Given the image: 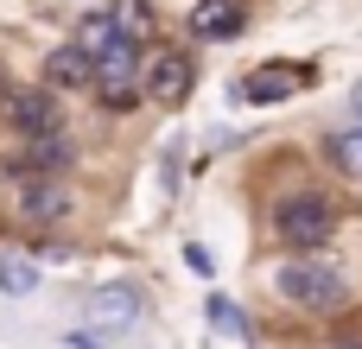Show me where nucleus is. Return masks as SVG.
<instances>
[{"mask_svg":"<svg viewBox=\"0 0 362 349\" xmlns=\"http://www.w3.org/2000/svg\"><path fill=\"white\" fill-rule=\"evenodd\" d=\"M274 286H280L293 305H305V312H337V305L350 299L344 273H337V267H325V261H286V267L274 273Z\"/></svg>","mask_w":362,"mask_h":349,"instance_id":"f257e3e1","label":"nucleus"},{"mask_svg":"<svg viewBox=\"0 0 362 349\" xmlns=\"http://www.w3.org/2000/svg\"><path fill=\"white\" fill-rule=\"evenodd\" d=\"M95 95L108 108H134L140 102V45L134 38H115L102 57H95Z\"/></svg>","mask_w":362,"mask_h":349,"instance_id":"f03ea898","label":"nucleus"},{"mask_svg":"<svg viewBox=\"0 0 362 349\" xmlns=\"http://www.w3.org/2000/svg\"><path fill=\"white\" fill-rule=\"evenodd\" d=\"M331 229H337V210H331L325 197H293V203H280V235H286L293 248H318V242H331Z\"/></svg>","mask_w":362,"mask_h":349,"instance_id":"7ed1b4c3","label":"nucleus"},{"mask_svg":"<svg viewBox=\"0 0 362 349\" xmlns=\"http://www.w3.org/2000/svg\"><path fill=\"white\" fill-rule=\"evenodd\" d=\"M25 140H38V134H57V102L45 95V89H6V108H0Z\"/></svg>","mask_w":362,"mask_h":349,"instance_id":"20e7f679","label":"nucleus"},{"mask_svg":"<svg viewBox=\"0 0 362 349\" xmlns=\"http://www.w3.org/2000/svg\"><path fill=\"white\" fill-rule=\"evenodd\" d=\"M134 318H140V286H121L115 280V286H95L89 292V324L95 331H127Z\"/></svg>","mask_w":362,"mask_h":349,"instance_id":"39448f33","label":"nucleus"},{"mask_svg":"<svg viewBox=\"0 0 362 349\" xmlns=\"http://www.w3.org/2000/svg\"><path fill=\"white\" fill-rule=\"evenodd\" d=\"M191 83H197V70H191L185 51H159L153 70H146V95H153V102H185Z\"/></svg>","mask_w":362,"mask_h":349,"instance_id":"423d86ee","label":"nucleus"},{"mask_svg":"<svg viewBox=\"0 0 362 349\" xmlns=\"http://www.w3.org/2000/svg\"><path fill=\"white\" fill-rule=\"evenodd\" d=\"M64 165H70V140H64V134H38L25 153L6 159V172H19V178H51V172H64Z\"/></svg>","mask_w":362,"mask_h":349,"instance_id":"0eeeda50","label":"nucleus"},{"mask_svg":"<svg viewBox=\"0 0 362 349\" xmlns=\"http://www.w3.org/2000/svg\"><path fill=\"white\" fill-rule=\"evenodd\" d=\"M305 83H312V70H286V64H274V70L242 76V83H235V95H242V102H280V95L305 89Z\"/></svg>","mask_w":362,"mask_h":349,"instance_id":"6e6552de","label":"nucleus"},{"mask_svg":"<svg viewBox=\"0 0 362 349\" xmlns=\"http://www.w3.org/2000/svg\"><path fill=\"white\" fill-rule=\"evenodd\" d=\"M45 76H51L57 89H89V83H95V57H89L83 45H57V51L45 57Z\"/></svg>","mask_w":362,"mask_h":349,"instance_id":"1a4fd4ad","label":"nucleus"},{"mask_svg":"<svg viewBox=\"0 0 362 349\" xmlns=\"http://www.w3.org/2000/svg\"><path fill=\"white\" fill-rule=\"evenodd\" d=\"M191 32L197 38H229V32H242V6L235 0H197L191 6Z\"/></svg>","mask_w":362,"mask_h":349,"instance_id":"9d476101","label":"nucleus"},{"mask_svg":"<svg viewBox=\"0 0 362 349\" xmlns=\"http://www.w3.org/2000/svg\"><path fill=\"white\" fill-rule=\"evenodd\" d=\"M64 210H70V197L57 184H25V197H19V216L25 223H57Z\"/></svg>","mask_w":362,"mask_h":349,"instance_id":"9b49d317","label":"nucleus"},{"mask_svg":"<svg viewBox=\"0 0 362 349\" xmlns=\"http://www.w3.org/2000/svg\"><path fill=\"white\" fill-rule=\"evenodd\" d=\"M121 38V25H115V13H83V25H76V45L89 51V57H102L108 45Z\"/></svg>","mask_w":362,"mask_h":349,"instance_id":"f8f14e48","label":"nucleus"},{"mask_svg":"<svg viewBox=\"0 0 362 349\" xmlns=\"http://www.w3.org/2000/svg\"><path fill=\"white\" fill-rule=\"evenodd\" d=\"M108 13H115L121 38H134V45H140V38H153V6H146V0H115Z\"/></svg>","mask_w":362,"mask_h":349,"instance_id":"ddd939ff","label":"nucleus"},{"mask_svg":"<svg viewBox=\"0 0 362 349\" xmlns=\"http://www.w3.org/2000/svg\"><path fill=\"white\" fill-rule=\"evenodd\" d=\"M32 286H38V261H32V254H0V292L19 299V292H32Z\"/></svg>","mask_w":362,"mask_h":349,"instance_id":"4468645a","label":"nucleus"},{"mask_svg":"<svg viewBox=\"0 0 362 349\" xmlns=\"http://www.w3.org/2000/svg\"><path fill=\"white\" fill-rule=\"evenodd\" d=\"M204 312H210V324H216V331H223V337H248V318H242V312H235V305H229V299H210V305H204Z\"/></svg>","mask_w":362,"mask_h":349,"instance_id":"2eb2a0df","label":"nucleus"},{"mask_svg":"<svg viewBox=\"0 0 362 349\" xmlns=\"http://www.w3.org/2000/svg\"><path fill=\"white\" fill-rule=\"evenodd\" d=\"M331 153H337V165H344L350 178H362V127H350V134H337V146H331Z\"/></svg>","mask_w":362,"mask_h":349,"instance_id":"dca6fc26","label":"nucleus"},{"mask_svg":"<svg viewBox=\"0 0 362 349\" xmlns=\"http://www.w3.org/2000/svg\"><path fill=\"white\" fill-rule=\"evenodd\" d=\"M185 261H191V273H210V267H216V261H210V248H204V242H191V248H185Z\"/></svg>","mask_w":362,"mask_h":349,"instance_id":"f3484780","label":"nucleus"},{"mask_svg":"<svg viewBox=\"0 0 362 349\" xmlns=\"http://www.w3.org/2000/svg\"><path fill=\"white\" fill-rule=\"evenodd\" d=\"M64 349H102V343H95L89 331H70V337H64Z\"/></svg>","mask_w":362,"mask_h":349,"instance_id":"a211bd4d","label":"nucleus"},{"mask_svg":"<svg viewBox=\"0 0 362 349\" xmlns=\"http://www.w3.org/2000/svg\"><path fill=\"white\" fill-rule=\"evenodd\" d=\"M350 114H356V121H362V83H356V89H350Z\"/></svg>","mask_w":362,"mask_h":349,"instance_id":"6ab92c4d","label":"nucleus"},{"mask_svg":"<svg viewBox=\"0 0 362 349\" xmlns=\"http://www.w3.org/2000/svg\"><path fill=\"white\" fill-rule=\"evenodd\" d=\"M344 349H362V343H344Z\"/></svg>","mask_w":362,"mask_h":349,"instance_id":"aec40b11","label":"nucleus"}]
</instances>
